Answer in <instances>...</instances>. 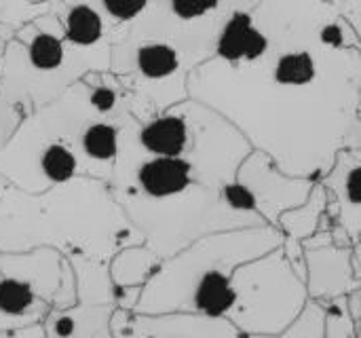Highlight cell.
<instances>
[{
	"label": "cell",
	"instance_id": "f1b7e54d",
	"mask_svg": "<svg viewBox=\"0 0 361 338\" xmlns=\"http://www.w3.org/2000/svg\"><path fill=\"white\" fill-rule=\"evenodd\" d=\"M357 152L361 155V135H360V146H357Z\"/></svg>",
	"mask_w": 361,
	"mask_h": 338
},
{
	"label": "cell",
	"instance_id": "277c9868",
	"mask_svg": "<svg viewBox=\"0 0 361 338\" xmlns=\"http://www.w3.org/2000/svg\"><path fill=\"white\" fill-rule=\"evenodd\" d=\"M258 0H222L207 17L184 21L161 0L112 38L110 72L129 95L135 119H152L188 99V78L216 53L218 36L233 11L256 6Z\"/></svg>",
	"mask_w": 361,
	"mask_h": 338
},
{
	"label": "cell",
	"instance_id": "8992f818",
	"mask_svg": "<svg viewBox=\"0 0 361 338\" xmlns=\"http://www.w3.org/2000/svg\"><path fill=\"white\" fill-rule=\"evenodd\" d=\"M283 243L277 227H245L205 235L173 256L142 288L131 313H201L224 318L237 267L273 252Z\"/></svg>",
	"mask_w": 361,
	"mask_h": 338
},
{
	"label": "cell",
	"instance_id": "e0dca14e",
	"mask_svg": "<svg viewBox=\"0 0 361 338\" xmlns=\"http://www.w3.org/2000/svg\"><path fill=\"white\" fill-rule=\"evenodd\" d=\"M68 260L74 269L78 303L114 307V284L110 277V262L91 260L85 256H72Z\"/></svg>",
	"mask_w": 361,
	"mask_h": 338
},
{
	"label": "cell",
	"instance_id": "7a4b0ae2",
	"mask_svg": "<svg viewBox=\"0 0 361 338\" xmlns=\"http://www.w3.org/2000/svg\"><path fill=\"white\" fill-rule=\"evenodd\" d=\"M252 150L228 119L188 97L121 127L108 186L144 243L169 258L205 235L267 224L226 201V188Z\"/></svg>",
	"mask_w": 361,
	"mask_h": 338
},
{
	"label": "cell",
	"instance_id": "3957f363",
	"mask_svg": "<svg viewBox=\"0 0 361 338\" xmlns=\"http://www.w3.org/2000/svg\"><path fill=\"white\" fill-rule=\"evenodd\" d=\"M144 243L108 182L74 178L27 193L0 176V252L53 248L63 256L110 262L116 252Z\"/></svg>",
	"mask_w": 361,
	"mask_h": 338
},
{
	"label": "cell",
	"instance_id": "2e32d148",
	"mask_svg": "<svg viewBox=\"0 0 361 338\" xmlns=\"http://www.w3.org/2000/svg\"><path fill=\"white\" fill-rule=\"evenodd\" d=\"M328 203H330L328 188L322 182H317L302 205L292 207V210H288V212H283L279 216L277 229L283 233V239L302 243L305 239L315 235L319 231L322 216L326 214Z\"/></svg>",
	"mask_w": 361,
	"mask_h": 338
},
{
	"label": "cell",
	"instance_id": "44dd1931",
	"mask_svg": "<svg viewBox=\"0 0 361 338\" xmlns=\"http://www.w3.org/2000/svg\"><path fill=\"white\" fill-rule=\"evenodd\" d=\"M334 6L345 17V21L353 28L361 42V0H338L334 2Z\"/></svg>",
	"mask_w": 361,
	"mask_h": 338
},
{
	"label": "cell",
	"instance_id": "6da1fadb",
	"mask_svg": "<svg viewBox=\"0 0 361 338\" xmlns=\"http://www.w3.org/2000/svg\"><path fill=\"white\" fill-rule=\"evenodd\" d=\"M188 97L286 174L322 180L361 135V42L332 0H258L224 21Z\"/></svg>",
	"mask_w": 361,
	"mask_h": 338
},
{
	"label": "cell",
	"instance_id": "9c48e42d",
	"mask_svg": "<svg viewBox=\"0 0 361 338\" xmlns=\"http://www.w3.org/2000/svg\"><path fill=\"white\" fill-rule=\"evenodd\" d=\"M114 338H324V307L309 301L300 318L279 337H252L235 324L216 315L201 313H131L114 309Z\"/></svg>",
	"mask_w": 361,
	"mask_h": 338
},
{
	"label": "cell",
	"instance_id": "d4e9b609",
	"mask_svg": "<svg viewBox=\"0 0 361 338\" xmlns=\"http://www.w3.org/2000/svg\"><path fill=\"white\" fill-rule=\"evenodd\" d=\"M347 305H349V311H351L353 320L360 324L361 322V288L353 290L351 294H347Z\"/></svg>",
	"mask_w": 361,
	"mask_h": 338
},
{
	"label": "cell",
	"instance_id": "7402d4cb",
	"mask_svg": "<svg viewBox=\"0 0 361 338\" xmlns=\"http://www.w3.org/2000/svg\"><path fill=\"white\" fill-rule=\"evenodd\" d=\"M142 288H114V307L123 311H133L140 301Z\"/></svg>",
	"mask_w": 361,
	"mask_h": 338
},
{
	"label": "cell",
	"instance_id": "30bf717a",
	"mask_svg": "<svg viewBox=\"0 0 361 338\" xmlns=\"http://www.w3.org/2000/svg\"><path fill=\"white\" fill-rule=\"evenodd\" d=\"M237 182L250 193L264 222L277 227L279 216L302 205L319 180L290 176L267 152L252 150L237 169Z\"/></svg>",
	"mask_w": 361,
	"mask_h": 338
},
{
	"label": "cell",
	"instance_id": "cb8c5ba5",
	"mask_svg": "<svg viewBox=\"0 0 361 338\" xmlns=\"http://www.w3.org/2000/svg\"><path fill=\"white\" fill-rule=\"evenodd\" d=\"M0 23L11 25V28H15V30L21 25V21H19V17H17V11L13 8L11 0H0Z\"/></svg>",
	"mask_w": 361,
	"mask_h": 338
},
{
	"label": "cell",
	"instance_id": "4316f807",
	"mask_svg": "<svg viewBox=\"0 0 361 338\" xmlns=\"http://www.w3.org/2000/svg\"><path fill=\"white\" fill-rule=\"evenodd\" d=\"M353 260H355V267L360 269L361 273V239L353 243Z\"/></svg>",
	"mask_w": 361,
	"mask_h": 338
},
{
	"label": "cell",
	"instance_id": "ffe728a7",
	"mask_svg": "<svg viewBox=\"0 0 361 338\" xmlns=\"http://www.w3.org/2000/svg\"><path fill=\"white\" fill-rule=\"evenodd\" d=\"M161 2L176 17H180L184 21H192V19H201V17H207L214 11H218L222 0H161Z\"/></svg>",
	"mask_w": 361,
	"mask_h": 338
},
{
	"label": "cell",
	"instance_id": "ba28073f",
	"mask_svg": "<svg viewBox=\"0 0 361 338\" xmlns=\"http://www.w3.org/2000/svg\"><path fill=\"white\" fill-rule=\"evenodd\" d=\"M224 320L252 337L283 334L309 305L305 279L296 275L281 246L237 267Z\"/></svg>",
	"mask_w": 361,
	"mask_h": 338
},
{
	"label": "cell",
	"instance_id": "83f0119b",
	"mask_svg": "<svg viewBox=\"0 0 361 338\" xmlns=\"http://www.w3.org/2000/svg\"><path fill=\"white\" fill-rule=\"evenodd\" d=\"M355 338H361V322L357 324V334H355Z\"/></svg>",
	"mask_w": 361,
	"mask_h": 338
},
{
	"label": "cell",
	"instance_id": "4fadbf2b",
	"mask_svg": "<svg viewBox=\"0 0 361 338\" xmlns=\"http://www.w3.org/2000/svg\"><path fill=\"white\" fill-rule=\"evenodd\" d=\"M112 305H82L53 309L42 322L47 338H114Z\"/></svg>",
	"mask_w": 361,
	"mask_h": 338
},
{
	"label": "cell",
	"instance_id": "7c38bea8",
	"mask_svg": "<svg viewBox=\"0 0 361 338\" xmlns=\"http://www.w3.org/2000/svg\"><path fill=\"white\" fill-rule=\"evenodd\" d=\"M330 195L328 212L349 233L351 241L361 239V155L341 150L332 169L319 180Z\"/></svg>",
	"mask_w": 361,
	"mask_h": 338
},
{
	"label": "cell",
	"instance_id": "5b68a950",
	"mask_svg": "<svg viewBox=\"0 0 361 338\" xmlns=\"http://www.w3.org/2000/svg\"><path fill=\"white\" fill-rule=\"evenodd\" d=\"M93 116H133L129 95L110 70L85 74L57 99L30 112L0 148V176L27 193L87 178L80 135Z\"/></svg>",
	"mask_w": 361,
	"mask_h": 338
},
{
	"label": "cell",
	"instance_id": "8fae6325",
	"mask_svg": "<svg viewBox=\"0 0 361 338\" xmlns=\"http://www.w3.org/2000/svg\"><path fill=\"white\" fill-rule=\"evenodd\" d=\"M307 258V292L311 301H330L347 296L361 288V273L353 260V248L324 246L305 250Z\"/></svg>",
	"mask_w": 361,
	"mask_h": 338
},
{
	"label": "cell",
	"instance_id": "9a60e30c",
	"mask_svg": "<svg viewBox=\"0 0 361 338\" xmlns=\"http://www.w3.org/2000/svg\"><path fill=\"white\" fill-rule=\"evenodd\" d=\"M163 260L165 258H161L146 243L123 248L110 260V277L114 288H144Z\"/></svg>",
	"mask_w": 361,
	"mask_h": 338
},
{
	"label": "cell",
	"instance_id": "f546056e",
	"mask_svg": "<svg viewBox=\"0 0 361 338\" xmlns=\"http://www.w3.org/2000/svg\"><path fill=\"white\" fill-rule=\"evenodd\" d=\"M332 2H338V0H332Z\"/></svg>",
	"mask_w": 361,
	"mask_h": 338
},
{
	"label": "cell",
	"instance_id": "484cf974",
	"mask_svg": "<svg viewBox=\"0 0 361 338\" xmlns=\"http://www.w3.org/2000/svg\"><path fill=\"white\" fill-rule=\"evenodd\" d=\"M13 34H15V28L0 23V55H2V51H4V47H6V42L13 38Z\"/></svg>",
	"mask_w": 361,
	"mask_h": 338
},
{
	"label": "cell",
	"instance_id": "603a6c76",
	"mask_svg": "<svg viewBox=\"0 0 361 338\" xmlns=\"http://www.w3.org/2000/svg\"><path fill=\"white\" fill-rule=\"evenodd\" d=\"M0 338H47L42 324L36 326H27V328H19V330H4L0 332Z\"/></svg>",
	"mask_w": 361,
	"mask_h": 338
},
{
	"label": "cell",
	"instance_id": "ac0fdd59",
	"mask_svg": "<svg viewBox=\"0 0 361 338\" xmlns=\"http://www.w3.org/2000/svg\"><path fill=\"white\" fill-rule=\"evenodd\" d=\"M66 4H74V2H85L91 4L106 21L108 30H110V42L112 38L123 32L125 28H129L148 6L150 0H61Z\"/></svg>",
	"mask_w": 361,
	"mask_h": 338
},
{
	"label": "cell",
	"instance_id": "52a82bcc",
	"mask_svg": "<svg viewBox=\"0 0 361 338\" xmlns=\"http://www.w3.org/2000/svg\"><path fill=\"white\" fill-rule=\"evenodd\" d=\"M112 47L80 49L68 42L57 13L19 25L0 55V99L27 116L57 99L89 72H108Z\"/></svg>",
	"mask_w": 361,
	"mask_h": 338
},
{
	"label": "cell",
	"instance_id": "d6986e66",
	"mask_svg": "<svg viewBox=\"0 0 361 338\" xmlns=\"http://www.w3.org/2000/svg\"><path fill=\"white\" fill-rule=\"evenodd\" d=\"M324 307V338H355L357 322L353 320L347 296H336L319 303Z\"/></svg>",
	"mask_w": 361,
	"mask_h": 338
},
{
	"label": "cell",
	"instance_id": "5bb4252c",
	"mask_svg": "<svg viewBox=\"0 0 361 338\" xmlns=\"http://www.w3.org/2000/svg\"><path fill=\"white\" fill-rule=\"evenodd\" d=\"M53 11L57 13L63 34L68 42L80 49H97V47H112L110 30L104 17L85 2L66 4L61 0H53Z\"/></svg>",
	"mask_w": 361,
	"mask_h": 338
}]
</instances>
